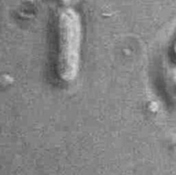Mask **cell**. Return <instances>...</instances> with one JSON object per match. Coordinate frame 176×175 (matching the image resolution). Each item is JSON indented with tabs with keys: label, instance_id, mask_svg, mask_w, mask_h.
<instances>
[{
	"label": "cell",
	"instance_id": "obj_1",
	"mask_svg": "<svg viewBox=\"0 0 176 175\" xmlns=\"http://www.w3.org/2000/svg\"><path fill=\"white\" fill-rule=\"evenodd\" d=\"M83 28L80 14L65 8L58 17V70L63 79L72 81L81 63Z\"/></svg>",
	"mask_w": 176,
	"mask_h": 175
},
{
	"label": "cell",
	"instance_id": "obj_2",
	"mask_svg": "<svg viewBox=\"0 0 176 175\" xmlns=\"http://www.w3.org/2000/svg\"><path fill=\"white\" fill-rule=\"evenodd\" d=\"M63 2V3H64L67 6H71V5H74L76 3H77V2L79 1V0H61Z\"/></svg>",
	"mask_w": 176,
	"mask_h": 175
}]
</instances>
